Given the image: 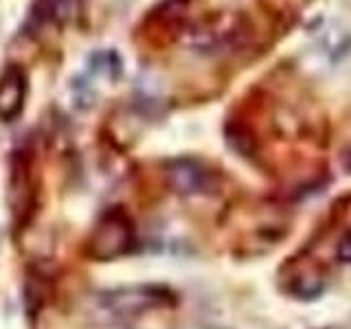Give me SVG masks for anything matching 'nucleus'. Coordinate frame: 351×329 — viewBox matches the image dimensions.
<instances>
[{"mask_svg":"<svg viewBox=\"0 0 351 329\" xmlns=\"http://www.w3.org/2000/svg\"><path fill=\"white\" fill-rule=\"evenodd\" d=\"M132 246V226L128 219L112 215L106 217L101 226H99L95 241H93V252L101 259H112L128 252Z\"/></svg>","mask_w":351,"mask_h":329,"instance_id":"f257e3e1","label":"nucleus"},{"mask_svg":"<svg viewBox=\"0 0 351 329\" xmlns=\"http://www.w3.org/2000/svg\"><path fill=\"white\" fill-rule=\"evenodd\" d=\"M171 182L180 193L197 195L211 189V173L204 167H200L197 162L182 160L171 167Z\"/></svg>","mask_w":351,"mask_h":329,"instance_id":"f03ea898","label":"nucleus"},{"mask_svg":"<svg viewBox=\"0 0 351 329\" xmlns=\"http://www.w3.org/2000/svg\"><path fill=\"white\" fill-rule=\"evenodd\" d=\"M22 95H25V88L22 82H7L0 86V119H11L16 117V112L22 106Z\"/></svg>","mask_w":351,"mask_h":329,"instance_id":"7ed1b4c3","label":"nucleus"},{"mask_svg":"<svg viewBox=\"0 0 351 329\" xmlns=\"http://www.w3.org/2000/svg\"><path fill=\"white\" fill-rule=\"evenodd\" d=\"M323 290H325V279L318 277V274H314V272L301 274V277H296L294 283H292V292L303 301L318 299V296L323 294Z\"/></svg>","mask_w":351,"mask_h":329,"instance_id":"20e7f679","label":"nucleus"},{"mask_svg":"<svg viewBox=\"0 0 351 329\" xmlns=\"http://www.w3.org/2000/svg\"><path fill=\"white\" fill-rule=\"evenodd\" d=\"M336 259L338 263H343V266H349L351 263V233L343 235L336 244Z\"/></svg>","mask_w":351,"mask_h":329,"instance_id":"39448f33","label":"nucleus"},{"mask_svg":"<svg viewBox=\"0 0 351 329\" xmlns=\"http://www.w3.org/2000/svg\"><path fill=\"white\" fill-rule=\"evenodd\" d=\"M340 164H343V169L347 173H351V143L343 149V154H340Z\"/></svg>","mask_w":351,"mask_h":329,"instance_id":"423d86ee","label":"nucleus"}]
</instances>
